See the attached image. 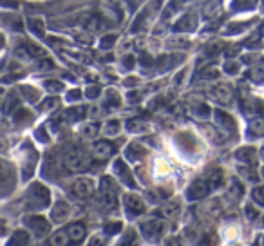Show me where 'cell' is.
I'll return each instance as SVG.
<instances>
[{
    "label": "cell",
    "mask_w": 264,
    "mask_h": 246,
    "mask_svg": "<svg viewBox=\"0 0 264 246\" xmlns=\"http://www.w3.org/2000/svg\"><path fill=\"white\" fill-rule=\"evenodd\" d=\"M24 223L29 227L31 232H34L36 236H45L49 232V223L42 219V217H29V219H24Z\"/></svg>",
    "instance_id": "7a4b0ae2"
},
{
    "label": "cell",
    "mask_w": 264,
    "mask_h": 246,
    "mask_svg": "<svg viewBox=\"0 0 264 246\" xmlns=\"http://www.w3.org/2000/svg\"><path fill=\"white\" fill-rule=\"evenodd\" d=\"M263 158H264V147H263Z\"/></svg>",
    "instance_id": "8fae6325"
},
{
    "label": "cell",
    "mask_w": 264,
    "mask_h": 246,
    "mask_svg": "<svg viewBox=\"0 0 264 246\" xmlns=\"http://www.w3.org/2000/svg\"><path fill=\"white\" fill-rule=\"evenodd\" d=\"M69 214H71V207H69L65 201H58L56 203V207L53 208V221L56 223H64L65 219L69 217Z\"/></svg>",
    "instance_id": "277c9868"
},
{
    "label": "cell",
    "mask_w": 264,
    "mask_h": 246,
    "mask_svg": "<svg viewBox=\"0 0 264 246\" xmlns=\"http://www.w3.org/2000/svg\"><path fill=\"white\" fill-rule=\"evenodd\" d=\"M51 246H67L71 245V239L67 236V230H58L56 234H53L49 239Z\"/></svg>",
    "instance_id": "8992f818"
},
{
    "label": "cell",
    "mask_w": 264,
    "mask_h": 246,
    "mask_svg": "<svg viewBox=\"0 0 264 246\" xmlns=\"http://www.w3.org/2000/svg\"><path fill=\"white\" fill-rule=\"evenodd\" d=\"M67 236L71 239V243H80L85 239L87 236V225H83V223H71L67 227Z\"/></svg>",
    "instance_id": "6da1fadb"
},
{
    "label": "cell",
    "mask_w": 264,
    "mask_h": 246,
    "mask_svg": "<svg viewBox=\"0 0 264 246\" xmlns=\"http://www.w3.org/2000/svg\"><path fill=\"white\" fill-rule=\"evenodd\" d=\"M239 158L241 159H245L246 163H254V159H255V152L252 149H246V150H241L239 152Z\"/></svg>",
    "instance_id": "9c48e42d"
},
{
    "label": "cell",
    "mask_w": 264,
    "mask_h": 246,
    "mask_svg": "<svg viewBox=\"0 0 264 246\" xmlns=\"http://www.w3.org/2000/svg\"><path fill=\"white\" fill-rule=\"evenodd\" d=\"M125 205H127V210L132 214V216H137L145 210V205H143V199L136 198V196H127L125 199Z\"/></svg>",
    "instance_id": "5b68a950"
},
{
    "label": "cell",
    "mask_w": 264,
    "mask_h": 246,
    "mask_svg": "<svg viewBox=\"0 0 264 246\" xmlns=\"http://www.w3.org/2000/svg\"><path fill=\"white\" fill-rule=\"evenodd\" d=\"M141 230H143V234L147 237H150V234H152V237H156V232L157 234H161V230H163V223H157V221H148V223H145L141 227Z\"/></svg>",
    "instance_id": "52a82bcc"
},
{
    "label": "cell",
    "mask_w": 264,
    "mask_h": 246,
    "mask_svg": "<svg viewBox=\"0 0 264 246\" xmlns=\"http://www.w3.org/2000/svg\"><path fill=\"white\" fill-rule=\"evenodd\" d=\"M252 130H254L255 134H264V120L263 118H255L252 121Z\"/></svg>",
    "instance_id": "ba28073f"
},
{
    "label": "cell",
    "mask_w": 264,
    "mask_h": 246,
    "mask_svg": "<svg viewBox=\"0 0 264 246\" xmlns=\"http://www.w3.org/2000/svg\"><path fill=\"white\" fill-rule=\"evenodd\" d=\"M94 187H93V181H89V179H78L73 187V192L74 196H78V198H89L91 194H93Z\"/></svg>",
    "instance_id": "3957f363"
},
{
    "label": "cell",
    "mask_w": 264,
    "mask_h": 246,
    "mask_svg": "<svg viewBox=\"0 0 264 246\" xmlns=\"http://www.w3.org/2000/svg\"><path fill=\"white\" fill-rule=\"evenodd\" d=\"M254 199H255V201H257V203H261V205H264V187L255 188Z\"/></svg>",
    "instance_id": "30bf717a"
}]
</instances>
